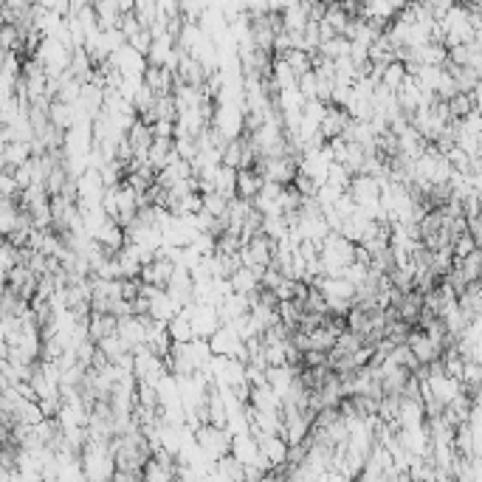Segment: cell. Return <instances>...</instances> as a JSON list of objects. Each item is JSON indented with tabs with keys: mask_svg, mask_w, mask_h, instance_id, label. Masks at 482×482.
I'll use <instances>...</instances> for the list:
<instances>
[{
	"mask_svg": "<svg viewBox=\"0 0 482 482\" xmlns=\"http://www.w3.org/2000/svg\"><path fill=\"white\" fill-rule=\"evenodd\" d=\"M260 186H262V178H260L254 169H240V172H237V183H234V198L251 204L254 195L260 192Z\"/></svg>",
	"mask_w": 482,
	"mask_h": 482,
	"instance_id": "6da1fadb",
	"label": "cell"
},
{
	"mask_svg": "<svg viewBox=\"0 0 482 482\" xmlns=\"http://www.w3.org/2000/svg\"><path fill=\"white\" fill-rule=\"evenodd\" d=\"M17 195V183L12 172H0V201H12Z\"/></svg>",
	"mask_w": 482,
	"mask_h": 482,
	"instance_id": "3957f363",
	"label": "cell"
},
{
	"mask_svg": "<svg viewBox=\"0 0 482 482\" xmlns=\"http://www.w3.org/2000/svg\"><path fill=\"white\" fill-rule=\"evenodd\" d=\"M20 265V260H17V248L12 246V243H6V240H0V271H3L6 276H9V271H15Z\"/></svg>",
	"mask_w": 482,
	"mask_h": 482,
	"instance_id": "7a4b0ae2",
	"label": "cell"
}]
</instances>
